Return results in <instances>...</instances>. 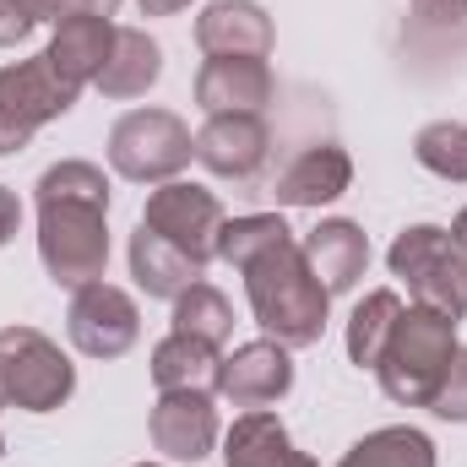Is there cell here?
<instances>
[{
    "label": "cell",
    "mask_w": 467,
    "mask_h": 467,
    "mask_svg": "<svg viewBox=\"0 0 467 467\" xmlns=\"http://www.w3.org/2000/svg\"><path fill=\"white\" fill-rule=\"evenodd\" d=\"M38 261L60 288H88L109 272V174L88 158H60L33 185Z\"/></svg>",
    "instance_id": "6da1fadb"
},
{
    "label": "cell",
    "mask_w": 467,
    "mask_h": 467,
    "mask_svg": "<svg viewBox=\"0 0 467 467\" xmlns=\"http://www.w3.org/2000/svg\"><path fill=\"white\" fill-rule=\"evenodd\" d=\"M239 277H244L250 316H255V327L272 343H283V348H316L321 343V332L332 321V294L310 272V261H305L294 234H283L277 244L250 255L239 266Z\"/></svg>",
    "instance_id": "7a4b0ae2"
},
{
    "label": "cell",
    "mask_w": 467,
    "mask_h": 467,
    "mask_svg": "<svg viewBox=\"0 0 467 467\" xmlns=\"http://www.w3.org/2000/svg\"><path fill=\"white\" fill-rule=\"evenodd\" d=\"M457 321L441 316V310H424V305H408L391 343L375 364V380L380 391L397 402V408H430L435 386L446 380L451 358H457Z\"/></svg>",
    "instance_id": "3957f363"
},
{
    "label": "cell",
    "mask_w": 467,
    "mask_h": 467,
    "mask_svg": "<svg viewBox=\"0 0 467 467\" xmlns=\"http://www.w3.org/2000/svg\"><path fill=\"white\" fill-rule=\"evenodd\" d=\"M77 391V364L38 327H0V408L55 413Z\"/></svg>",
    "instance_id": "277c9868"
},
{
    "label": "cell",
    "mask_w": 467,
    "mask_h": 467,
    "mask_svg": "<svg viewBox=\"0 0 467 467\" xmlns=\"http://www.w3.org/2000/svg\"><path fill=\"white\" fill-rule=\"evenodd\" d=\"M386 266H391V277L408 283L413 305L441 310L451 321L467 316V261H462V244L451 239V229H441V223L402 229L386 250Z\"/></svg>",
    "instance_id": "5b68a950"
},
{
    "label": "cell",
    "mask_w": 467,
    "mask_h": 467,
    "mask_svg": "<svg viewBox=\"0 0 467 467\" xmlns=\"http://www.w3.org/2000/svg\"><path fill=\"white\" fill-rule=\"evenodd\" d=\"M109 169L130 185H169L196 158V130L174 109H125L109 125Z\"/></svg>",
    "instance_id": "8992f818"
},
{
    "label": "cell",
    "mask_w": 467,
    "mask_h": 467,
    "mask_svg": "<svg viewBox=\"0 0 467 467\" xmlns=\"http://www.w3.org/2000/svg\"><path fill=\"white\" fill-rule=\"evenodd\" d=\"M82 99V88H71L49 55H27V60H11L0 66V158L22 152L49 119L71 115Z\"/></svg>",
    "instance_id": "52a82bcc"
},
{
    "label": "cell",
    "mask_w": 467,
    "mask_h": 467,
    "mask_svg": "<svg viewBox=\"0 0 467 467\" xmlns=\"http://www.w3.org/2000/svg\"><path fill=\"white\" fill-rule=\"evenodd\" d=\"M141 223L152 234H163L174 250H185L196 266H213L218 261V234L229 223L218 191L207 185H191V180H169V185H152L147 207H141Z\"/></svg>",
    "instance_id": "ba28073f"
},
{
    "label": "cell",
    "mask_w": 467,
    "mask_h": 467,
    "mask_svg": "<svg viewBox=\"0 0 467 467\" xmlns=\"http://www.w3.org/2000/svg\"><path fill=\"white\" fill-rule=\"evenodd\" d=\"M66 337L71 348L88 353V358H125L141 337V310L136 299L115 288V283H88L71 294V310H66Z\"/></svg>",
    "instance_id": "9c48e42d"
},
{
    "label": "cell",
    "mask_w": 467,
    "mask_h": 467,
    "mask_svg": "<svg viewBox=\"0 0 467 467\" xmlns=\"http://www.w3.org/2000/svg\"><path fill=\"white\" fill-rule=\"evenodd\" d=\"M147 435L169 462H202L223 446V424H218V402L213 391H158L152 413H147Z\"/></svg>",
    "instance_id": "30bf717a"
},
{
    "label": "cell",
    "mask_w": 467,
    "mask_h": 467,
    "mask_svg": "<svg viewBox=\"0 0 467 467\" xmlns=\"http://www.w3.org/2000/svg\"><path fill=\"white\" fill-rule=\"evenodd\" d=\"M272 158V125L266 115H207L196 130V163L218 180L250 185Z\"/></svg>",
    "instance_id": "8fae6325"
},
{
    "label": "cell",
    "mask_w": 467,
    "mask_h": 467,
    "mask_svg": "<svg viewBox=\"0 0 467 467\" xmlns=\"http://www.w3.org/2000/svg\"><path fill=\"white\" fill-rule=\"evenodd\" d=\"M294 391V348L272 343V337H255V343H239L234 353H223L218 364V397L234 408H272Z\"/></svg>",
    "instance_id": "7c38bea8"
},
{
    "label": "cell",
    "mask_w": 467,
    "mask_h": 467,
    "mask_svg": "<svg viewBox=\"0 0 467 467\" xmlns=\"http://www.w3.org/2000/svg\"><path fill=\"white\" fill-rule=\"evenodd\" d=\"M272 93H277L272 66L250 60V55H218V60H202V71H196L202 115H266Z\"/></svg>",
    "instance_id": "4fadbf2b"
},
{
    "label": "cell",
    "mask_w": 467,
    "mask_h": 467,
    "mask_svg": "<svg viewBox=\"0 0 467 467\" xmlns=\"http://www.w3.org/2000/svg\"><path fill=\"white\" fill-rule=\"evenodd\" d=\"M353 185V158L348 147H337V141H310L305 152H294L283 169H277V180H272V196H277V207H332L337 196H348Z\"/></svg>",
    "instance_id": "5bb4252c"
},
{
    "label": "cell",
    "mask_w": 467,
    "mask_h": 467,
    "mask_svg": "<svg viewBox=\"0 0 467 467\" xmlns=\"http://www.w3.org/2000/svg\"><path fill=\"white\" fill-rule=\"evenodd\" d=\"M272 44H277V27H272L266 5H255V0H207L196 16V49L207 60H218V55L266 60Z\"/></svg>",
    "instance_id": "9a60e30c"
},
{
    "label": "cell",
    "mask_w": 467,
    "mask_h": 467,
    "mask_svg": "<svg viewBox=\"0 0 467 467\" xmlns=\"http://www.w3.org/2000/svg\"><path fill=\"white\" fill-rule=\"evenodd\" d=\"M310 272L321 277V288L337 299V294H353L358 277L369 272V234L358 229L353 218H321L316 229L299 239Z\"/></svg>",
    "instance_id": "2e32d148"
},
{
    "label": "cell",
    "mask_w": 467,
    "mask_h": 467,
    "mask_svg": "<svg viewBox=\"0 0 467 467\" xmlns=\"http://www.w3.org/2000/svg\"><path fill=\"white\" fill-rule=\"evenodd\" d=\"M223 467H316V457L294 446L272 408H250L223 430Z\"/></svg>",
    "instance_id": "e0dca14e"
},
{
    "label": "cell",
    "mask_w": 467,
    "mask_h": 467,
    "mask_svg": "<svg viewBox=\"0 0 467 467\" xmlns=\"http://www.w3.org/2000/svg\"><path fill=\"white\" fill-rule=\"evenodd\" d=\"M125 261H130L136 288H141L147 299H169V305H174L191 283H202V272H207V266H196L185 250H174L163 234H152L147 223H136L130 244H125Z\"/></svg>",
    "instance_id": "ac0fdd59"
},
{
    "label": "cell",
    "mask_w": 467,
    "mask_h": 467,
    "mask_svg": "<svg viewBox=\"0 0 467 467\" xmlns=\"http://www.w3.org/2000/svg\"><path fill=\"white\" fill-rule=\"evenodd\" d=\"M109 49H115V16H66V22H55V38L44 55L71 88H93Z\"/></svg>",
    "instance_id": "d6986e66"
},
{
    "label": "cell",
    "mask_w": 467,
    "mask_h": 467,
    "mask_svg": "<svg viewBox=\"0 0 467 467\" xmlns=\"http://www.w3.org/2000/svg\"><path fill=\"white\" fill-rule=\"evenodd\" d=\"M158 77H163V49H158V38H147V27H115V49H109V60H104V71H99V93L104 99H147L152 88H158Z\"/></svg>",
    "instance_id": "ffe728a7"
},
{
    "label": "cell",
    "mask_w": 467,
    "mask_h": 467,
    "mask_svg": "<svg viewBox=\"0 0 467 467\" xmlns=\"http://www.w3.org/2000/svg\"><path fill=\"white\" fill-rule=\"evenodd\" d=\"M218 364L223 353L185 337V332H169L158 348H152V386L158 391H213L218 397Z\"/></svg>",
    "instance_id": "44dd1931"
},
{
    "label": "cell",
    "mask_w": 467,
    "mask_h": 467,
    "mask_svg": "<svg viewBox=\"0 0 467 467\" xmlns=\"http://www.w3.org/2000/svg\"><path fill=\"white\" fill-rule=\"evenodd\" d=\"M337 467H441L435 441L413 424H380L369 435H358L348 451L337 457Z\"/></svg>",
    "instance_id": "7402d4cb"
},
{
    "label": "cell",
    "mask_w": 467,
    "mask_h": 467,
    "mask_svg": "<svg viewBox=\"0 0 467 467\" xmlns=\"http://www.w3.org/2000/svg\"><path fill=\"white\" fill-rule=\"evenodd\" d=\"M402 294L397 288H369L358 305H353L348 316V358L358 364V369H375L380 364V353H386V343H391V332H397V321H402Z\"/></svg>",
    "instance_id": "603a6c76"
},
{
    "label": "cell",
    "mask_w": 467,
    "mask_h": 467,
    "mask_svg": "<svg viewBox=\"0 0 467 467\" xmlns=\"http://www.w3.org/2000/svg\"><path fill=\"white\" fill-rule=\"evenodd\" d=\"M169 332H185V337H196V343H207V348L223 353V343L234 337V305L223 288H213L207 277L202 283H191L180 299H174V327Z\"/></svg>",
    "instance_id": "cb8c5ba5"
},
{
    "label": "cell",
    "mask_w": 467,
    "mask_h": 467,
    "mask_svg": "<svg viewBox=\"0 0 467 467\" xmlns=\"http://www.w3.org/2000/svg\"><path fill=\"white\" fill-rule=\"evenodd\" d=\"M413 158L419 169H430L446 185H467V125L462 119H430L413 136Z\"/></svg>",
    "instance_id": "d4e9b609"
},
{
    "label": "cell",
    "mask_w": 467,
    "mask_h": 467,
    "mask_svg": "<svg viewBox=\"0 0 467 467\" xmlns=\"http://www.w3.org/2000/svg\"><path fill=\"white\" fill-rule=\"evenodd\" d=\"M283 234H294L283 213H244V218H229L223 234H218V261H229L234 272H239L250 255H261V250L277 244Z\"/></svg>",
    "instance_id": "484cf974"
},
{
    "label": "cell",
    "mask_w": 467,
    "mask_h": 467,
    "mask_svg": "<svg viewBox=\"0 0 467 467\" xmlns=\"http://www.w3.org/2000/svg\"><path fill=\"white\" fill-rule=\"evenodd\" d=\"M430 413H435V419H446V424H467V348H457L451 369H446V380L435 386Z\"/></svg>",
    "instance_id": "4316f807"
},
{
    "label": "cell",
    "mask_w": 467,
    "mask_h": 467,
    "mask_svg": "<svg viewBox=\"0 0 467 467\" xmlns=\"http://www.w3.org/2000/svg\"><path fill=\"white\" fill-rule=\"evenodd\" d=\"M33 27H38L33 0H0V49H16Z\"/></svg>",
    "instance_id": "83f0119b"
},
{
    "label": "cell",
    "mask_w": 467,
    "mask_h": 467,
    "mask_svg": "<svg viewBox=\"0 0 467 467\" xmlns=\"http://www.w3.org/2000/svg\"><path fill=\"white\" fill-rule=\"evenodd\" d=\"M38 22H66V16H115L119 0H33Z\"/></svg>",
    "instance_id": "f1b7e54d"
},
{
    "label": "cell",
    "mask_w": 467,
    "mask_h": 467,
    "mask_svg": "<svg viewBox=\"0 0 467 467\" xmlns=\"http://www.w3.org/2000/svg\"><path fill=\"white\" fill-rule=\"evenodd\" d=\"M413 16H419V22L446 27V22H462V16H467V0H413Z\"/></svg>",
    "instance_id": "f546056e"
},
{
    "label": "cell",
    "mask_w": 467,
    "mask_h": 467,
    "mask_svg": "<svg viewBox=\"0 0 467 467\" xmlns=\"http://www.w3.org/2000/svg\"><path fill=\"white\" fill-rule=\"evenodd\" d=\"M16 229H22V202H16L11 185H0V244H11Z\"/></svg>",
    "instance_id": "4dcf8cb0"
},
{
    "label": "cell",
    "mask_w": 467,
    "mask_h": 467,
    "mask_svg": "<svg viewBox=\"0 0 467 467\" xmlns=\"http://www.w3.org/2000/svg\"><path fill=\"white\" fill-rule=\"evenodd\" d=\"M141 5V16H180V11H191V0H136Z\"/></svg>",
    "instance_id": "1f68e13d"
},
{
    "label": "cell",
    "mask_w": 467,
    "mask_h": 467,
    "mask_svg": "<svg viewBox=\"0 0 467 467\" xmlns=\"http://www.w3.org/2000/svg\"><path fill=\"white\" fill-rule=\"evenodd\" d=\"M451 239H457V244H467V207L457 213V223H451Z\"/></svg>",
    "instance_id": "d6a6232c"
},
{
    "label": "cell",
    "mask_w": 467,
    "mask_h": 467,
    "mask_svg": "<svg viewBox=\"0 0 467 467\" xmlns=\"http://www.w3.org/2000/svg\"><path fill=\"white\" fill-rule=\"evenodd\" d=\"M0 457H5V430H0Z\"/></svg>",
    "instance_id": "836d02e7"
},
{
    "label": "cell",
    "mask_w": 467,
    "mask_h": 467,
    "mask_svg": "<svg viewBox=\"0 0 467 467\" xmlns=\"http://www.w3.org/2000/svg\"><path fill=\"white\" fill-rule=\"evenodd\" d=\"M136 467H163V462H136Z\"/></svg>",
    "instance_id": "e575fe53"
},
{
    "label": "cell",
    "mask_w": 467,
    "mask_h": 467,
    "mask_svg": "<svg viewBox=\"0 0 467 467\" xmlns=\"http://www.w3.org/2000/svg\"><path fill=\"white\" fill-rule=\"evenodd\" d=\"M462 261H467V244H462Z\"/></svg>",
    "instance_id": "d590c367"
}]
</instances>
